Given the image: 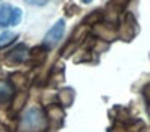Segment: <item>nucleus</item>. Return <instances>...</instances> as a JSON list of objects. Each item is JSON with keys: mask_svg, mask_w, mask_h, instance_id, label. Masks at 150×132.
Here are the masks:
<instances>
[{"mask_svg": "<svg viewBox=\"0 0 150 132\" xmlns=\"http://www.w3.org/2000/svg\"><path fill=\"white\" fill-rule=\"evenodd\" d=\"M46 127V117L39 108H31L23 117L25 132H41Z\"/></svg>", "mask_w": 150, "mask_h": 132, "instance_id": "1", "label": "nucleus"}, {"mask_svg": "<svg viewBox=\"0 0 150 132\" xmlns=\"http://www.w3.org/2000/svg\"><path fill=\"white\" fill-rule=\"evenodd\" d=\"M21 21V10L13 8L11 5H0V26H16Z\"/></svg>", "mask_w": 150, "mask_h": 132, "instance_id": "2", "label": "nucleus"}, {"mask_svg": "<svg viewBox=\"0 0 150 132\" xmlns=\"http://www.w3.org/2000/svg\"><path fill=\"white\" fill-rule=\"evenodd\" d=\"M64 31H65V21H64V20H59V21H57L56 25H54V26L46 33L44 44L47 46V47H54V46L62 39Z\"/></svg>", "mask_w": 150, "mask_h": 132, "instance_id": "3", "label": "nucleus"}, {"mask_svg": "<svg viewBox=\"0 0 150 132\" xmlns=\"http://www.w3.org/2000/svg\"><path fill=\"white\" fill-rule=\"evenodd\" d=\"M13 96V88L8 82H0V103H8Z\"/></svg>", "mask_w": 150, "mask_h": 132, "instance_id": "4", "label": "nucleus"}, {"mask_svg": "<svg viewBox=\"0 0 150 132\" xmlns=\"http://www.w3.org/2000/svg\"><path fill=\"white\" fill-rule=\"evenodd\" d=\"M16 38L15 33H10V31H7V33H4L2 36H0V47H4V46L10 44V42H13V39Z\"/></svg>", "mask_w": 150, "mask_h": 132, "instance_id": "5", "label": "nucleus"}, {"mask_svg": "<svg viewBox=\"0 0 150 132\" xmlns=\"http://www.w3.org/2000/svg\"><path fill=\"white\" fill-rule=\"evenodd\" d=\"M23 51H26V49H25V46H20L18 49L13 51V56H11V59H15V61H23V59L26 57V52H23Z\"/></svg>", "mask_w": 150, "mask_h": 132, "instance_id": "6", "label": "nucleus"}, {"mask_svg": "<svg viewBox=\"0 0 150 132\" xmlns=\"http://www.w3.org/2000/svg\"><path fill=\"white\" fill-rule=\"evenodd\" d=\"M26 4L30 5H34V7H42V5H46L49 2V0H25Z\"/></svg>", "mask_w": 150, "mask_h": 132, "instance_id": "7", "label": "nucleus"}, {"mask_svg": "<svg viewBox=\"0 0 150 132\" xmlns=\"http://www.w3.org/2000/svg\"><path fill=\"white\" fill-rule=\"evenodd\" d=\"M82 2H85V4H88V2H91V0H82Z\"/></svg>", "mask_w": 150, "mask_h": 132, "instance_id": "8", "label": "nucleus"}]
</instances>
